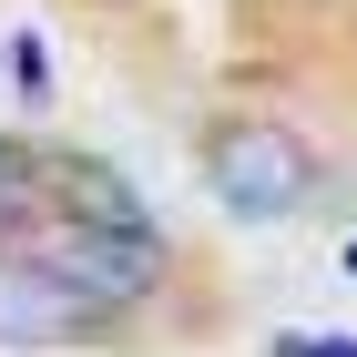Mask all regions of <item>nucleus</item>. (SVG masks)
<instances>
[{
    "label": "nucleus",
    "mask_w": 357,
    "mask_h": 357,
    "mask_svg": "<svg viewBox=\"0 0 357 357\" xmlns=\"http://www.w3.org/2000/svg\"><path fill=\"white\" fill-rule=\"evenodd\" d=\"M204 184L235 204L245 225H286L317 194V153H306L296 123H266V112H235L204 133Z\"/></svg>",
    "instance_id": "f257e3e1"
},
{
    "label": "nucleus",
    "mask_w": 357,
    "mask_h": 357,
    "mask_svg": "<svg viewBox=\"0 0 357 357\" xmlns=\"http://www.w3.org/2000/svg\"><path fill=\"white\" fill-rule=\"evenodd\" d=\"M21 255L31 266H52L72 296H92L112 317V306H133V296H153L164 286V235H102V225H31L21 235Z\"/></svg>",
    "instance_id": "f03ea898"
},
{
    "label": "nucleus",
    "mask_w": 357,
    "mask_h": 357,
    "mask_svg": "<svg viewBox=\"0 0 357 357\" xmlns=\"http://www.w3.org/2000/svg\"><path fill=\"white\" fill-rule=\"evenodd\" d=\"M112 317L92 296H72L52 266H31L21 245H0V347H72V337H102Z\"/></svg>",
    "instance_id": "7ed1b4c3"
},
{
    "label": "nucleus",
    "mask_w": 357,
    "mask_h": 357,
    "mask_svg": "<svg viewBox=\"0 0 357 357\" xmlns=\"http://www.w3.org/2000/svg\"><path fill=\"white\" fill-rule=\"evenodd\" d=\"M52 215L61 225H102V235H153L133 204V184L112 164H92V153H52Z\"/></svg>",
    "instance_id": "20e7f679"
},
{
    "label": "nucleus",
    "mask_w": 357,
    "mask_h": 357,
    "mask_svg": "<svg viewBox=\"0 0 357 357\" xmlns=\"http://www.w3.org/2000/svg\"><path fill=\"white\" fill-rule=\"evenodd\" d=\"M31 225H52V153L0 133V245H21Z\"/></svg>",
    "instance_id": "39448f33"
},
{
    "label": "nucleus",
    "mask_w": 357,
    "mask_h": 357,
    "mask_svg": "<svg viewBox=\"0 0 357 357\" xmlns=\"http://www.w3.org/2000/svg\"><path fill=\"white\" fill-rule=\"evenodd\" d=\"M275 357H357V337H275Z\"/></svg>",
    "instance_id": "423d86ee"
},
{
    "label": "nucleus",
    "mask_w": 357,
    "mask_h": 357,
    "mask_svg": "<svg viewBox=\"0 0 357 357\" xmlns=\"http://www.w3.org/2000/svg\"><path fill=\"white\" fill-rule=\"evenodd\" d=\"M347 275H357V245H347Z\"/></svg>",
    "instance_id": "0eeeda50"
}]
</instances>
